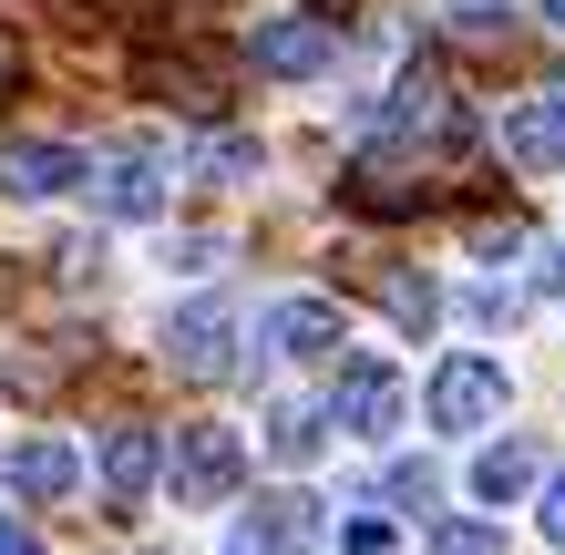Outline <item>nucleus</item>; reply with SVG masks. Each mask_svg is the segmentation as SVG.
<instances>
[{"instance_id":"obj_16","label":"nucleus","mask_w":565,"mask_h":555,"mask_svg":"<svg viewBox=\"0 0 565 555\" xmlns=\"http://www.w3.org/2000/svg\"><path fill=\"white\" fill-rule=\"evenodd\" d=\"M371 288L391 299V319H402V330H431V288H422L412 268H371Z\"/></svg>"},{"instance_id":"obj_23","label":"nucleus","mask_w":565,"mask_h":555,"mask_svg":"<svg viewBox=\"0 0 565 555\" xmlns=\"http://www.w3.org/2000/svg\"><path fill=\"white\" fill-rule=\"evenodd\" d=\"M391 504H431V463H402V473H391Z\"/></svg>"},{"instance_id":"obj_12","label":"nucleus","mask_w":565,"mask_h":555,"mask_svg":"<svg viewBox=\"0 0 565 555\" xmlns=\"http://www.w3.org/2000/svg\"><path fill=\"white\" fill-rule=\"evenodd\" d=\"M145 483H154V433H145V421H114V433H104V494L145 504Z\"/></svg>"},{"instance_id":"obj_13","label":"nucleus","mask_w":565,"mask_h":555,"mask_svg":"<svg viewBox=\"0 0 565 555\" xmlns=\"http://www.w3.org/2000/svg\"><path fill=\"white\" fill-rule=\"evenodd\" d=\"M135 93H164V104H185V114H216L226 104L216 73H195V62H175V52H145L135 62Z\"/></svg>"},{"instance_id":"obj_26","label":"nucleus","mask_w":565,"mask_h":555,"mask_svg":"<svg viewBox=\"0 0 565 555\" xmlns=\"http://www.w3.org/2000/svg\"><path fill=\"white\" fill-rule=\"evenodd\" d=\"M545 299H565V257H545Z\"/></svg>"},{"instance_id":"obj_3","label":"nucleus","mask_w":565,"mask_h":555,"mask_svg":"<svg viewBox=\"0 0 565 555\" xmlns=\"http://www.w3.org/2000/svg\"><path fill=\"white\" fill-rule=\"evenodd\" d=\"M237 483H247L237 433H175V494H185V504H226Z\"/></svg>"},{"instance_id":"obj_15","label":"nucleus","mask_w":565,"mask_h":555,"mask_svg":"<svg viewBox=\"0 0 565 555\" xmlns=\"http://www.w3.org/2000/svg\"><path fill=\"white\" fill-rule=\"evenodd\" d=\"M524 483H535V442H493L483 463H473V494H483V504H514Z\"/></svg>"},{"instance_id":"obj_28","label":"nucleus","mask_w":565,"mask_h":555,"mask_svg":"<svg viewBox=\"0 0 565 555\" xmlns=\"http://www.w3.org/2000/svg\"><path fill=\"white\" fill-rule=\"evenodd\" d=\"M535 11H545V21H555V31H565V0H535Z\"/></svg>"},{"instance_id":"obj_10","label":"nucleus","mask_w":565,"mask_h":555,"mask_svg":"<svg viewBox=\"0 0 565 555\" xmlns=\"http://www.w3.org/2000/svg\"><path fill=\"white\" fill-rule=\"evenodd\" d=\"M11 483H21V504H62L83 483V463H73V442H62V433H42V442L11 452Z\"/></svg>"},{"instance_id":"obj_27","label":"nucleus","mask_w":565,"mask_h":555,"mask_svg":"<svg viewBox=\"0 0 565 555\" xmlns=\"http://www.w3.org/2000/svg\"><path fill=\"white\" fill-rule=\"evenodd\" d=\"M309 11H319V21H340V11H360V0H309Z\"/></svg>"},{"instance_id":"obj_2","label":"nucleus","mask_w":565,"mask_h":555,"mask_svg":"<svg viewBox=\"0 0 565 555\" xmlns=\"http://www.w3.org/2000/svg\"><path fill=\"white\" fill-rule=\"evenodd\" d=\"M493 412H504V371L493 361H443L431 371V421L443 433H483Z\"/></svg>"},{"instance_id":"obj_21","label":"nucleus","mask_w":565,"mask_h":555,"mask_svg":"<svg viewBox=\"0 0 565 555\" xmlns=\"http://www.w3.org/2000/svg\"><path fill=\"white\" fill-rule=\"evenodd\" d=\"M350 555H391V514H350Z\"/></svg>"},{"instance_id":"obj_25","label":"nucleus","mask_w":565,"mask_h":555,"mask_svg":"<svg viewBox=\"0 0 565 555\" xmlns=\"http://www.w3.org/2000/svg\"><path fill=\"white\" fill-rule=\"evenodd\" d=\"M545 535H555V545H565V473H555V483H545Z\"/></svg>"},{"instance_id":"obj_20","label":"nucleus","mask_w":565,"mask_h":555,"mask_svg":"<svg viewBox=\"0 0 565 555\" xmlns=\"http://www.w3.org/2000/svg\"><path fill=\"white\" fill-rule=\"evenodd\" d=\"M257 166V145L247 135H226V145H206V175H247Z\"/></svg>"},{"instance_id":"obj_8","label":"nucleus","mask_w":565,"mask_h":555,"mask_svg":"<svg viewBox=\"0 0 565 555\" xmlns=\"http://www.w3.org/2000/svg\"><path fill=\"white\" fill-rule=\"evenodd\" d=\"M504 154H514L524 175L565 166V93H535V104H514V124H504Z\"/></svg>"},{"instance_id":"obj_7","label":"nucleus","mask_w":565,"mask_h":555,"mask_svg":"<svg viewBox=\"0 0 565 555\" xmlns=\"http://www.w3.org/2000/svg\"><path fill=\"white\" fill-rule=\"evenodd\" d=\"M83 185V145H0V195H73Z\"/></svg>"},{"instance_id":"obj_1","label":"nucleus","mask_w":565,"mask_h":555,"mask_svg":"<svg viewBox=\"0 0 565 555\" xmlns=\"http://www.w3.org/2000/svg\"><path fill=\"white\" fill-rule=\"evenodd\" d=\"M462 154H473V135H431V154L412 145H381V154H360L350 166V206L360 216H422V206H443V195L462 185Z\"/></svg>"},{"instance_id":"obj_19","label":"nucleus","mask_w":565,"mask_h":555,"mask_svg":"<svg viewBox=\"0 0 565 555\" xmlns=\"http://www.w3.org/2000/svg\"><path fill=\"white\" fill-rule=\"evenodd\" d=\"M443 555H504V535L493 525H443Z\"/></svg>"},{"instance_id":"obj_5","label":"nucleus","mask_w":565,"mask_h":555,"mask_svg":"<svg viewBox=\"0 0 565 555\" xmlns=\"http://www.w3.org/2000/svg\"><path fill=\"white\" fill-rule=\"evenodd\" d=\"M164 350H175V371H185V381H226V371H237V319L195 299V309H175Z\"/></svg>"},{"instance_id":"obj_29","label":"nucleus","mask_w":565,"mask_h":555,"mask_svg":"<svg viewBox=\"0 0 565 555\" xmlns=\"http://www.w3.org/2000/svg\"><path fill=\"white\" fill-rule=\"evenodd\" d=\"M175 11H195V0H175Z\"/></svg>"},{"instance_id":"obj_6","label":"nucleus","mask_w":565,"mask_h":555,"mask_svg":"<svg viewBox=\"0 0 565 555\" xmlns=\"http://www.w3.org/2000/svg\"><path fill=\"white\" fill-rule=\"evenodd\" d=\"M237 545H247V555H309V545H319V504H309V494H257L247 525H237Z\"/></svg>"},{"instance_id":"obj_11","label":"nucleus","mask_w":565,"mask_h":555,"mask_svg":"<svg viewBox=\"0 0 565 555\" xmlns=\"http://www.w3.org/2000/svg\"><path fill=\"white\" fill-rule=\"evenodd\" d=\"M329 52H340V42H329V21H268V31H257V62H268V73H329Z\"/></svg>"},{"instance_id":"obj_14","label":"nucleus","mask_w":565,"mask_h":555,"mask_svg":"<svg viewBox=\"0 0 565 555\" xmlns=\"http://www.w3.org/2000/svg\"><path fill=\"white\" fill-rule=\"evenodd\" d=\"M104 206H114V216H154V206H164V166H154V154H114Z\"/></svg>"},{"instance_id":"obj_22","label":"nucleus","mask_w":565,"mask_h":555,"mask_svg":"<svg viewBox=\"0 0 565 555\" xmlns=\"http://www.w3.org/2000/svg\"><path fill=\"white\" fill-rule=\"evenodd\" d=\"M452 31H504V0H452Z\"/></svg>"},{"instance_id":"obj_24","label":"nucleus","mask_w":565,"mask_h":555,"mask_svg":"<svg viewBox=\"0 0 565 555\" xmlns=\"http://www.w3.org/2000/svg\"><path fill=\"white\" fill-rule=\"evenodd\" d=\"M0 555H42V535H31L21 514H0Z\"/></svg>"},{"instance_id":"obj_9","label":"nucleus","mask_w":565,"mask_h":555,"mask_svg":"<svg viewBox=\"0 0 565 555\" xmlns=\"http://www.w3.org/2000/svg\"><path fill=\"white\" fill-rule=\"evenodd\" d=\"M268 350H278V361H329V350H340V309H329V299H278Z\"/></svg>"},{"instance_id":"obj_17","label":"nucleus","mask_w":565,"mask_h":555,"mask_svg":"<svg viewBox=\"0 0 565 555\" xmlns=\"http://www.w3.org/2000/svg\"><path fill=\"white\" fill-rule=\"evenodd\" d=\"M268 452H278V463H309V452H319V421L309 412H278L268 421Z\"/></svg>"},{"instance_id":"obj_18","label":"nucleus","mask_w":565,"mask_h":555,"mask_svg":"<svg viewBox=\"0 0 565 555\" xmlns=\"http://www.w3.org/2000/svg\"><path fill=\"white\" fill-rule=\"evenodd\" d=\"M21 73H31V52H21V31L0 21V104H11V93H21Z\"/></svg>"},{"instance_id":"obj_4","label":"nucleus","mask_w":565,"mask_h":555,"mask_svg":"<svg viewBox=\"0 0 565 555\" xmlns=\"http://www.w3.org/2000/svg\"><path fill=\"white\" fill-rule=\"evenodd\" d=\"M329 421H340V433H360V442H381L391 421H402V371H391V361H350V371H340V402H329Z\"/></svg>"}]
</instances>
